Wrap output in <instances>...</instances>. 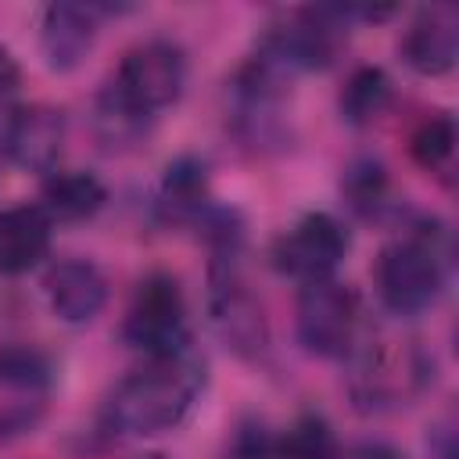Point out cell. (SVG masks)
<instances>
[{
    "mask_svg": "<svg viewBox=\"0 0 459 459\" xmlns=\"http://www.w3.org/2000/svg\"><path fill=\"white\" fill-rule=\"evenodd\" d=\"M204 387V362L186 348L169 359H151V366L126 377L104 405V427L118 437H147L172 430L194 409Z\"/></svg>",
    "mask_w": 459,
    "mask_h": 459,
    "instance_id": "1",
    "label": "cell"
},
{
    "mask_svg": "<svg viewBox=\"0 0 459 459\" xmlns=\"http://www.w3.org/2000/svg\"><path fill=\"white\" fill-rule=\"evenodd\" d=\"M445 247L430 222L394 237L377 258V294L394 316H416L430 308L445 287Z\"/></svg>",
    "mask_w": 459,
    "mask_h": 459,
    "instance_id": "2",
    "label": "cell"
},
{
    "mask_svg": "<svg viewBox=\"0 0 459 459\" xmlns=\"http://www.w3.org/2000/svg\"><path fill=\"white\" fill-rule=\"evenodd\" d=\"M208 316L226 348L244 359H258L269 344V323L258 294L251 290L240 265V237L212 244L208 269Z\"/></svg>",
    "mask_w": 459,
    "mask_h": 459,
    "instance_id": "3",
    "label": "cell"
},
{
    "mask_svg": "<svg viewBox=\"0 0 459 459\" xmlns=\"http://www.w3.org/2000/svg\"><path fill=\"white\" fill-rule=\"evenodd\" d=\"M122 341L147 359H169L186 351V298L172 273H151L136 283L122 319Z\"/></svg>",
    "mask_w": 459,
    "mask_h": 459,
    "instance_id": "4",
    "label": "cell"
},
{
    "mask_svg": "<svg viewBox=\"0 0 459 459\" xmlns=\"http://www.w3.org/2000/svg\"><path fill=\"white\" fill-rule=\"evenodd\" d=\"M183 86H186V57L169 39H147L126 50L118 72L108 82V90L143 118H154L161 108L176 104Z\"/></svg>",
    "mask_w": 459,
    "mask_h": 459,
    "instance_id": "5",
    "label": "cell"
},
{
    "mask_svg": "<svg viewBox=\"0 0 459 459\" xmlns=\"http://www.w3.org/2000/svg\"><path fill=\"white\" fill-rule=\"evenodd\" d=\"M341 32H344V22L337 18L333 7L294 11L283 22L269 25L255 57L265 61L269 68H276L287 79L298 75V72H316V68H326L337 57Z\"/></svg>",
    "mask_w": 459,
    "mask_h": 459,
    "instance_id": "6",
    "label": "cell"
},
{
    "mask_svg": "<svg viewBox=\"0 0 459 459\" xmlns=\"http://www.w3.org/2000/svg\"><path fill=\"white\" fill-rule=\"evenodd\" d=\"M298 341L308 355L341 359L355 348L359 337V298L337 280L301 283L294 308Z\"/></svg>",
    "mask_w": 459,
    "mask_h": 459,
    "instance_id": "7",
    "label": "cell"
},
{
    "mask_svg": "<svg viewBox=\"0 0 459 459\" xmlns=\"http://www.w3.org/2000/svg\"><path fill=\"white\" fill-rule=\"evenodd\" d=\"M344 255H348V230L326 212L301 215L273 244V265L301 283L330 280Z\"/></svg>",
    "mask_w": 459,
    "mask_h": 459,
    "instance_id": "8",
    "label": "cell"
},
{
    "mask_svg": "<svg viewBox=\"0 0 459 459\" xmlns=\"http://www.w3.org/2000/svg\"><path fill=\"white\" fill-rule=\"evenodd\" d=\"M233 129L251 147H269L283 140V97L287 75L269 68L265 61H251L233 79Z\"/></svg>",
    "mask_w": 459,
    "mask_h": 459,
    "instance_id": "9",
    "label": "cell"
},
{
    "mask_svg": "<svg viewBox=\"0 0 459 459\" xmlns=\"http://www.w3.org/2000/svg\"><path fill=\"white\" fill-rule=\"evenodd\" d=\"M402 57L420 75H445L459 57V14L448 4L423 7L402 36Z\"/></svg>",
    "mask_w": 459,
    "mask_h": 459,
    "instance_id": "10",
    "label": "cell"
},
{
    "mask_svg": "<svg viewBox=\"0 0 459 459\" xmlns=\"http://www.w3.org/2000/svg\"><path fill=\"white\" fill-rule=\"evenodd\" d=\"M97 7L82 4H50L39 22V50L54 72H72L97 43Z\"/></svg>",
    "mask_w": 459,
    "mask_h": 459,
    "instance_id": "11",
    "label": "cell"
},
{
    "mask_svg": "<svg viewBox=\"0 0 459 459\" xmlns=\"http://www.w3.org/2000/svg\"><path fill=\"white\" fill-rule=\"evenodd\" d=\"M43 290H47L54 316L65 323H90L100 316V308L108 301V280L86 258H65L57 265H50Z\"/></svg>",
    "mask_w": 459,
    "mask_h": 459,
    "instance_id": "12",
    "label": "cell"
},
{
    "mask_svg": "<svg viewBox=\"0 0 459 459\" xmlns=\"http://www.w3.org/2000/svg\"><path fill=\"white\" fill-rule=\"evenodd\" d=\"M65 147V115L47 104L18 108L7 122V151L22 169L54 172Z\"/></svg>",
    "mask_w": 459,
    "mask_h": 459,
    "instance_id": "13",
    "label": "cell"
},
{
    "mask_svg": "<svg viewBox=\"0 0 459 459\" xmlns=\"http://www.w3.org/2000/svg\"><path fill=\"white\" fill-rule=\"evenodd\" d=\"M423 377H427V366H423L416 348L380 351V355L369 351L362 359V369H359V380H355V398L366 409L398 405V402H405L420 387Z\"/></svg>",
    "mask_w": 459,
    "mask_h": 459,
    "instance_id": "14",
    "label": "cell"
},
{
    "mask_svg": "<svg viewBox=\"0 0 459 459\" xmlns=\"http://www.w3.org/2000/svg\"><path fill=\"white\" fill-rule=\"evenodd\" d=\"M54 222L39 204H18L0 212V276H22L50 251Z\"/></svg>",
    "mask_w": 459,
    "mask_h": 459,
    "instance_id": "15",
    "label": "cell"
},
{
    "mask_svg": "<svg viewBox=\"0 0 459 459\" xmlns=\"http://www.w3.org/2000/svg\"><path fill=\"white\" fill-rule=\"evenodd\" d=\"M212 194H208V165L201 158H176L169 161L165 176H161V186H158V212L165 222H201L208 215V204Z\"/></svg>",
    "mask_w": 459,
    "mask_h": 459,
    "instance_id": "16",
    "label": "cell"
},
{
    "mask_svg": "<svg viewBox=\"0 0 459 459\" xmlns=\"http://www.w3.org/2000/svg\"><path fill=\"white\" fill-rule=\"evenodd\" d=\"M104 201H108L104 183L82 169H54L39 190V208L47 212L50 222H82L97 215Z\"/></svg>",
    "mask_w": 459,
    "mask_h": 459,
    "instance_id": "17",
    "label": "cell"
},
{
    "mask_svg": "<svg viewBox=\"0 0 459 459\" xmlns=\"http://www.w3.org/2000/svg\"><path fill=\"white\" fill-rule=\"evenodd\" d=\"M394 100V86L384 68H355L341 90V115L351 126H373Z\"/></svg>",
    "mask_w": 459,
    "mask_h": 459,
    "instance_id": "18",
    "label": "cell"
},
{
    "mask_svg": "<svg viewBox=\"0 0 459 459\" xmlns=\"http://www.w3.org/2000/svg\"><path fill=\"white\" fill-rule=\"evenodd\" d=\"M54 380V362L36 344L7 341L0 344V387L14 394H43Z\"/></svg>",
    "mask_w": 459,
    "mask_h": 459,
    "instance_id": "19",
    "label": "cell"
},
{
    "mask_svg": "<svg viewBox=\"0 0 459 459\" xmlns=\"http://www.w3.org/2000/svg\"><path fill=\"white\" fill-rule=\"evenodd\" d=\"M151 122H154V118H143L140 111H133L129 104H122V100H118V97L108 90V86L100 90L93 126H97V140H100L108 151H126V147H136V143L147 136Z\"/></svg>",
    "mask_w": 459,
    "mask_h": 459,
    "instance_id": "20",
    "label": "cell"
},
{
    "mask_svg": "<svg viewBox=\"0 0 459 459\" xmlns=\"http://www.w3.org/2000/svg\"><path fill=\"white\" fill-rule=\"evenodd\" d=\"M341 194H344V201H348L351 212H359L362 219H377L391 204L387 201L391 197V179H387V172H384L380 161L359 158V161L348 165V172L341 179Z\"/></svg>",
    "mask_w": 459,
    "mask_h": 459,
    "instance_id": "21",
    "label": "cell"
},
{
    "mask_svg": "<svg viewBox=\"0 0 459 459\" xmlns=\"http://www.w3.org/2000/svg\"><path fill=\"white\" fill-rule=\"evenodd\" d=\"M337 437L319 412L298 416L273 445V459H333Z\"/></svg>",
    "mask_w": 459,
    "mask_h": 459,
    "instance_id": "22",
    "label": "cell"
},
{
    "mask_svg": "<svg viewBox=\"0 0 459 459\" xmlns=\"http://www.w3.org/2000/svg\"><path fill=\"white\" fill-rule=\"evenodd\" d=\"M409 151H412V158L427 172L448 176L452 172V161H455V122L448 115H434V118L420 122V129L412 133Z\"/></svg>",
    "mask_w": 459,
    "mask_h": 459,
    "instance_id": "23",
    "label": "cell"
},
{
    "mask_svg": "<svg viewBox=\"0 0 459 459\" xmlns=\"http://www.w3.org/2000/svg\"><path fill=\"white\" fill-rule=\"evenodd\" d=\"M333 459H405L394 445L387 441H355V445H337V455Z\"/></svg>",
    "mask_w": 459,
    "mask_h": 459,
    "instance_id": "24",
    "label": "cell"
},
{
    "mask_svg": "<svg viewBox=\"0 0 459 459\" xmlns=\"http://www.w3.org/2000/svg\"><path fill=\"white\" fill-rule=\"evenodd\" d=\"M18 82H22V68H18V61L11 57V50L0 47V100L11 97V93L18 90Z\"/></svg>",
    "mask_w": 459,
    "mask_h": 459,
    "instance_id": "25",
    "label": "cell"
},
{
    "mask_svg": "<svg viewBox=\"0 0 459 459\" xmlns=\"http://www.w3.org/2000/svg\"><path fill=\"white\" fill-rule=\"evenodd\" d=\"M140 459H169V455H161V452H147V455H140Z\"/></svg>",
    "mask_w": 459,
    "mask_h": 459,
    "instance_id": "26",
    "label": "cell"
}]
</instances>
